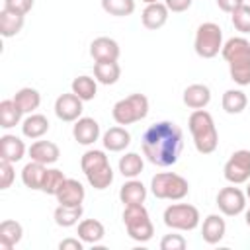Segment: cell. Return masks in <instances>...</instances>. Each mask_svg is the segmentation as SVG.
I'll return each mask as SVG.
<instances>
[{
	"instance_id": "obj_1",
	"label": "cell",
	"mask_w": 250,
	"mask_h": 250,
	"mask_svg": "<svg viewBox=\"0 0 250 250\" xmlns=\"http://www.w3.org/2000/svg\"><path fill=\"white\" fill-rule=\"evenodd\" d=\"M141 146L148 162L166 168L178 162L184 148V133L172 121H158L145 131Z\"/></svg>"
},
{
	"instance_id": "obj_2",
	"label": "cell",
	"mask_w": 250,
	"mask_h": 250,
	"mask_svg": "<svg viewBox=\"0 0 250 250\" xmlns=\"http://www.w3.org/2000/svg\"><path fill=\"white\" fill-rule=\"evenodd\" d=\"M223 59L229 62L230 78L238 86L250 84V41L246 37H230L223 49Z\"/></svg>"
},
{
	"instance_id": "obj_3",
	"label": "cell",
	"mask_w": 250,
	"mask_h": 250,
	"mask_svg": "<svg viewBox=\"0 0 250 250\" xmlns=\"http://www.w3.org/2000/svg\"><path fill=\"white\" fill-rule=\"evenodd\" d=\"M188 125H189V133L193 137V145L197 152L201 154L215 152L219 145V135H217V127L211 113L205 109H193V113L188 119Z\"/></svg>"
},
{
	"instance_id": "obj_4",
	"label": "cell",
	"mask_w": 250,
	"mask_h": 250,
	"mask_svg": "<svg viewBox=\"0 0 250 250\" xmlns=\"http://www.w3.org/2000/svg\"><path fill=\"white\" fill-rule=\"evenodd\" d=\"M80 168L94 189H105L113 182V170L104 150H86L80 158Z\"/></svg>"
},
{
	"instance_id": "obj_5",
	"label": "cell",
	"mask_w": 250,
	"mask_h": 250,
	"mask_svg": "<svg viewBox=\"0 0 250 250\" xmlns=\"http://www.w3.org/2000/svg\"><path fill=\"white\" fill-rule=\"evenodd\" d=\"M150 191L158 199H170V201H180L188 195L189 184L184 176L176 172H160L152 176L150 180Z\"/></svg>"
},
{
	"instance_id": "obj_6",
	"label": "cell",
	"mask_w": 250,
	"mask_h": 250,
	"mask_svg": "<svg viewBox=\"0 0 250 250\" xmlns=\"http://www.w3.org/2000/svg\"><path fill=\"white\" fill-rule=\"evenodd\" d=\"M148 113V98L145 94H131L119 102H115L111 115L117 125H131L145 119Z\"/></svg>"
},
{
	"instance_id": "obj_7",
	"label": "cell",
	"mask_w": 250,
	"mask_h": 250,
	"mask_svg": "<svg viewBox=\"0 0 250 250\" xmlns=\"http://www.w3.org/2000/svg\"><path fill=\"white\" fill-rule=\"evenodd\" d=\"M123 223L127 229V234L137 242H146L154 234V227L150 223V217L145 205H125Z\"/></svg>"
},
{
	"instance_id": "obj_8",
	"label": "cell",
	"mask_w": 250,
	"mask_h": 250,
	"mask_svg": "<svg viewBox=\"0 0 250 250\" xmlns=\"http://www.w3.org/2000/svg\"><path fill=\"white\" fill-rule=\"evenodd\" d=\"M193 49L201 59H213L223 49V31L217 23L205 21L195 31Z\"/></svg>"
},
{
	"instance_id": "obj_9",
	"label": "cell",
	"mask_w": 250,
	"mask_h": 250,
	"mask_svg": "<svg viewBox=\"0 0 250 250\" xmlns=\"http://www.w3.org/2000/svg\"><path fill=\"white\" fill-rule=\"evenodd\" d=\"M164 225L174 230H193L199 225V211L189 203H174L164 209Z\"/></svg>"
},
{
	"instance_id": "obj_10",
	"label": "cell",
	"mask_w": 250,
	"mask_h": 250,
	"mask_svg": "<svg viewBox=\"0 0 250 250\" xmlns=\"http://www.w3.org/2000/svg\"><path fill=\"white\" fill-rule=\"evenodd\" d=\"M223 174H225V180L234 186L248 182L250 180V150H246V148L234 150L230 154V158L227 160Z\"/></svg>"
},
{
	"instance_id": "obj_11",
	"label": "cell",
	"mask_w": 250,
	"mask_h": 250,
	"mask_svg": "<svg viewBox=\"0 0 250 250\" xmlns=\"http://www.w3.org/2000/svg\"><path fill=\"white\" fill-rule=\"evenodd\" d=\"M217 207L221 209L223 215L236 217L246 207V195L238 188H234V184L227 186V188L219 189V193H217Z\"/></svg>"
},
{
	"instance_id": "obj_12",
	"label": "cell",
	"mask_w": 250,
	"mask_h": 250,
	"mask_svg": "<svg viewBox=\"0 0 250 250\" xmlns=\"http://www.w3.org/2000/svg\"><path fill=\"white\" fill-rule=\"evenodd\" d=\"M82 109H84V107H82V100H80L74 92H70V94H61V96L57 98V102H55V115H57L61 121H66V123L80 119Z\"/></svg>"
},
{
	"instance_id": "obj_13",
	"label": "cell",
	"mask_w": 250,
	"mask_h": 250,
	"mask_svg": "<svg viewBox=\"0 0 250 250\" xmlns=\"http://www.w3.org/2000/svg\"><path fill=\"white\" fill-rule=\"evenodd\" d=\"M55 197H57L59 205L78 207V205H82V201H84V197H86V189H84V186H82L78 180L66 178V180L62 182V186L59 188V191H57Z\"/></svg>"
},
{
	"instance_id": "obj_14",
	"label": "cell",
	"mask_w": 250,
	"mask_h": 250,
	"mask_svg": "<svg viewBox=\"0 0 250 250\" xmlns=\"http://www.w3.org/2000/svg\"><path fill=\"white\" fill-rule=\"evenodd\" d=\"M72 135L78 145H84V146L94 145L100 139V125L94 117H80L74 121Z\"/></svg>"
},
{
	"instance_id": "obj_15",
	"label": "cell",
	"mask_w": 250,
	"mask_h": 250,
	"mask_svg": "<svg viewBox=\"0 0 250 250\" xmlns=\"http://www.w3.org/2000/svg\"><path fill=\"white\" fill-rule=\"evenodd\" d=\"M119 53V45L111 37H96L90 45V55L94 61H117Z\"/></svg>"
},
{
	"instance_id": "obj_16",
	"label": "cell",
	"mask_w": 250,
	"mask_h": 250,
	"mask_svg": "<svg viewBox=\"0 0 250 250\" xmlns=\"http://www.w3.org/2000/svg\"><path fill=\"white\" fill-rule=\"evenodd\" d=\"M168 8L164 2H154V4H146V8L141 14V21L146 29H160L166 21H168Z\"/></svg>"
},
{
	"instance_id": "obj_17",
	"label": "cell",
	"mask_w": 250,
	"mask_h": 250,
	"mask_svg": "<svg viewBox=\"0 0 250 250\" xmlns=\"http://www.w3.org/2000/svg\"><path fill=\"white\" fill-rule=\"evenodd\" d=\"M25 154V145L16 135H2L0 137V160L8 162H20Z\"/></svg>"
},
{
	"instance_id": "obj_18",
	"label": "cell",
	"mask_w": 250,
	"mask_h": 250,
	"mask_svg": "<svg viewBox=\"0 0 250 250\" xmlns=\"http://www.w3.org/2000/svg\"><path fill=\"white\" fill-rule=\"evenodd\" d=\"M59 156H61V150L53 141H35L29 146V158L35 162H41L45 166L55 164L59 160Z\"/></svg>"
},
{
	"instance_id": "obj_19",
	"label": "cell",
	"mask_w": 250,
	"mask_h": 250,
	"mask_svg": "<svg viewBox=\"0 0 250 250\" xmlns=\"http://www.w3.org/2000/svg\"><path fill=\"white\" fill-rule=\"evenodd\" d=\"M225 232H227V223H225V219H223L221 215L211 213V215L205 217L203 227H201V236H203V240H205L207 244H217V242H221L223 236H225Z\"/></svg>"
},
{
	"instance_id": "obj_20",
	"label": "cell",
	"mask_w": 250,
	"mask_h": 250,
	"mask_svg": "<svg viewBox=\"0 0 250 250\" xmlns=\"http://www.w3.org/2000/svg\"><path fill=\"white\" fill-rule=\"evenodd\" d=\"M104 148L109 152H121L131 145V135L125 127H109L102 137Z\"/></svg>"
},
{
	"instance_id": "obj_21",
	"label": "cell",
	"mask_w": 250,
	"mask_h": 250,
	"mask_svg": "<svg viewBox=\"0 0 250 250\" xmlns=\"http://www.w3.org/2000/svg\"><path fill=\"white\" fill-rule=\"evenodd\" d=\"M119 199L123 205H143L146 199V188L143 182L129 178V182H125L119 189Z\"/></svg>"
},
{
	"instance_id": "obj_22",
	"label": "cell",
	"mask_w": 250,
	"mask_h": 250,
	"mask_svg": "<svg viewBox=\"0 0 250 250\" xmlns=\"http://www.w3.org/2000/svg\"><path fill=\"white\" fill-rule=\"evenodd\" d=\"M211 102V90L205 84H189L184 90V104L189 109H203Z\"/></svg>"
},
{
	"instance_id": "obj_23",
	"label": "cell",
	"mask_w": 250,
	"mask_h": 250,
	"mask_svg": "<svg viewBox=\"0 0 250 250\" xmlns=\"http://www.w3.org/2000/svg\"><path fill=\"white\" fill-rule=\"evenodd\" d=\"M23 236V229L18 221L6 219L0 223V250H12Z\"/></svg>"
},
{
	"instance_id": "obj_24",
	"label": "cell",
	"mask_w": 250,
	"mask_h": 250,
	"mask_svg": "<svg viewBox=\"0 0 250 250\" xmlns=\"http://www.w3.org/2000/svg\"><path fill=\"white\" fill-rule=\"evenodd\" d=\"M94 76L100 84H115L121 76V66L117 61H96L94 62Z\"/></svg>"
},
{
	"instance_id": "obj_25",
	"label": "cell",
	"mask_w": 250,
	"mask_h": 250,
	"mask_svg": "<svg viewBox=\"0 0 250 250\" xmlns=\"http://www.w3.org/2000/svg\"><path fill=\"white\" fill-rule=\"evenodd\" d=\"M45 174H47V166L41 164V162H27L21 170V182L25 188L29 189H41L43 186V180H45Z\"/></svg>"
},
{
	"instance_id": "obj_26",
	"label": "cell",
	"mask_w": 250,
	"mask_h": 250,
	"mask_svg": "<svg viewBox=\"0 0 250 250\" xmlns=\"http://www.w3.org/2000/svg\"><path fill=\"white\" fill-rule=\"evenodd\" d=\"M105 236V229L98 219H84L78 223V238L86 244H98Z\"/></svg>"
},
{
	"instance_id": "obj_27",
	"label": "cell",
	"mask_w": 250,
	"mask_h": 250,
	"mask_svg": "<svg viewBox=\"0 0 250 250\" xmlns=\"http://www.w3.org/2000/svg\"><path fill=\"white\" fill-rule=\"evenodd\" d=\"M49 131V119L41 113H29L21 123V133L27 139H39Z\"/></svg>"
},
{
	"instance_id": "obj_28",
	"label": "cell",
	"mask_w": 250,
	"mask_h": 250,
	"mask_svg": "<svg viewBox=\"0 0 250 250\" xmlns=\"http://www.w3.org/2000/svg\"><path fill=\"white\" fill-rule=\"evenodd\" d=\"M23 21H25V16L2 8V12H0V33H2V37L18 35L23 27Z\"/></svg>"
},
{
	"instance_id": "obj_29",
	"label": "cell",
	"mask_w": 250,
	"mask_h": 250,
	"mask_svg": "<svg viewBox=\"0 0 250 250\" xmlns=\"http://www.w3.org/2000/svg\"><path fill=\"white\" fill-rule=\"evenodd\" d=\"M23 111L18 107V104L12 100H2L0 102V127L2 129H12L21 121Z\"/></svg>"
},
{
	"instance_id": "obj_30",
	"label": "cell",
	"mask_w": 250,
	"mask_h": 250,
	"mask_svg": "<svg viewBox=\"0 0 250 250\" xmlns=\"http://www.w3.org/2000/svg\"><path fill=\"white\" fill-rule=\"evenodd\" d=\"M14 102L18 104V107L23 113H33L41 104V94L35 88H21V90L16 92Z\"/></svg>"
},
{
	"instance_id": "obj_31",
	"label": "cell",
	"mask_w": 250,
	"mask_h": 250,
	"mask_svg": "<svg viewBox=\"0 0 250 250\" xmlns=\"http://www.w3.org/2000/svg\"><path fill=\"white\" fill-rule=\"evenodd\" d=\"M246 104H248V98L242 90H227L223 94V109L230 115L242 113L246 109Z\"/></svg>"
},
{
	"instance_id": "obj_32",
	"label": "cell",
	"mask_w": 250,
	"mask_h": 250,
	"mask_svg": "<svg viewBox=\"0 0 250 250\" xmlns=\"http://www.w3.org/2000/svg\"><path fill=\"white\" fill-rule=\"evenodd\" d=\"M145 168L143 156L137 152H127L119 158V172L123 178H137Z\"/></svg>"
},
{
	"instance_id": "obj_33",
	"label": "cell",
	"mask_w": 250,
	"mask_h": 250,
	"mask_svg": "<svg viewBox=\"0 0 250 250\" xmlns=\"http://www.w3.org/2000/svg\"><path fill=\"white\" fill-rule=\"evenodd\" d=\"M72 92L82 100V102H90V100H94L96 98V92H98V84H96V80L94 78H90V76H86V74H82V76H76L74 80H72Z\"/></svg>"
},
{
	"instance_id": "obj_34",
	"label": "cell",
	"mask_w": 250,
	"mask_h": 250,
	"mask_svg": "<svg viewBox=\"0 0 250 250\" xmlns=\"http://www.w3.org/2000/svg\"><path fill=\"white\" fill-rule=\"evenodd\" d=\"M53 217H55V223L59 225V227H74L76 223H78V219L82 217V205H78V207H68V205H59L57 209H55V213H53Z\"/></svg>"
},
{
	"instance_id": "obj_35",
	"label": "cell",
	"mask_w": 250,
	"mask_h": 250,
	"mask_svg": "<svg viewBox=\"0 0 250 250\" xmlns=\"http://www.w3.org/2000/svg\"><path fill=\"white\" fill-rule=\"evenodd\" d=\"M102 8L109 16L125 18L135 12V0H102Z\"/></svg>"
},
{
	"instance_id": "obj_36",
	"label": "cell",
	"mask_w": 250,
	"mask_h": 250,
	"mask_svg": "<svg viewBox=\"0 0 250 250\" xmlns=\"http://www.w3.org/2000/svg\"><path fill=\"white\" fill-rule=\"evenodd\" d=\"M64 180H66V176L62 174V170H59V168H47V174H45L41 191L43 193H49V195H57V191H59V188L62 186Z\"/></svg>"
},
{
	"instance_id": "obj_37",
	"label": "cell",
	"mask_w": 250,
	"mask_h": 250,
	"mask_svg": "<svg viewBox=\"0 0 250 250\" xmlns=\"http://www.w3.org/2000/svg\"><path fill=\"white\" fill-rule=\"evenodd\" d=\"M230 16H232V25L236 31L250 33V6L248 4H242L240 8H236Z\"/></svg>"
},
{
	"instance_id": "obj_38",
	"label": "cell",
	"mask_w": 250,
	"mask_h": 250,
	"mask_svg": "<svg viewBox=\"0 0 250 250\" xmlns=\"http://www.w3.org/2000/svg\"><path fill=\"white\" fill-rule=\"evenodd\" d=\"M14 162H8V160H0V189H8L16 178V172H14Z\"/></svg>"
},
{
	"instance_id": "obj_39",
	"label": "cell",
	"mask_w": 250,
	"mask_h": 250,
	"mask_svg": "<svg viewBox=\"0 0 250 250\" xmlns=\"http://www.w3.org/2000/svg\"><path fill=\"white\" fill-rule=\"evenodd\" d=\"M186 246L188 244L182 234H166L160 240V250H184Z\"/></svg>"
},
{
	"instance_id": "obj_40",
	"label": "cell",
	"mask_w": 250,
	"mask_h": 250,
	"mask_svg": "<svg viewBox=\"0 0 250 250\" xmlns=\"http://www.w3.org/2000/svg\"><path fill=\"white\" fill-rule=\"evenodd\" d=\"M33 2L35 0H4V8L10 10V12H16V14L25 16L33 8Z\"/></svg>"
},
{
	"instance_id": "obj_41",
	"label": "cell",
	"mask_w": 250,
	"mask_h": 250,
	"mask_svg": "<svg viewBox=\"0 0 250 250\" xmlns=\"http://www.w3.org/2000/svg\"><path fill=\"white\" fill-rule=\"evenodd\" d=\"M191 2H193V0H164L166 8H168L170 12H176V14L186 12V10L191 6Z\"/></svg>"
},
{
	"instance_id": "obj_42",
	"label": "cell",
	"mask_w": 250,
	"mask_h": 250,
	"mask_svg": "<svg viewBox=\"0 0 250 250\" xmlns=\"http://www.w3.org/2000/svg\"><path fill=\"white\" fill-rule=\"evenodd\" d=\"M244 4V0H217V6L223 10V12H227V14H232L236 8H240Z\"/></svg>"
},
{
	"instance_id": "obj_43",
	"label": "cell",
	"mask_w": 250,
	"mask_h": 250,
	"mask_svg": "<svg viewBox=\"0 0 250 250\" xmlns=\"http://www.w3.org/2000/svg\"><path fill=\"white\" fill-rule=\"evenodd\" d=\"M59 248L61 250H82L84 248V242L78 240V238H64V240H61Z\"/></svg>"
},
{
	"instance_id": "obj_44",
	"label": "cell",
	"mask_w": 250,
	"mask_h": 250,
	"mask_svg": "<svg viewBox=\"0 0 250 250\" xmlns=\"http://www.w3.org/2000/svg\"><path fill=\"white\" fill-rule=\"evenodd\" d=\"M246 225H248V227H250V209H248V211H246Z\"/></svg>"
},
{
	"instance_id": "obj_45",
	"label": "cell",
	"mask_w": 250,
	"mask_h": 250,
	"mask_svg": "<svg viewBox=\"0 0 250 250\" xmlns=\"http://www.w3.org/2000/svg\"><path fill=\"white\" fill-rule=\"evenodd\" d=\"M145 4H154V2H160V0H143Z\"/></svg>"
},
{
	"instance_id": "obj_46",
	"label": "cell",
	"mask_w": 250,
	"mask_h": 250,
	"mask_svg": "<svg viewBox=\"0 0 250 250\" xmlns=\"http://www.w3.org/2000/svg\"><path fill=\"white\" fill-rule=\"evenodd\" d=\"M246 197L250 199V184H248V188H246Z\"/></svg>"
}]
</instances>
